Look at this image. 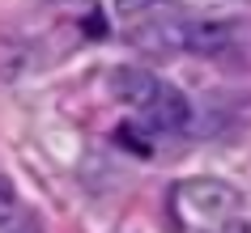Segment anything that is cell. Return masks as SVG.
I'll return each instance as SVG.
<instances>
[{
  "label": "cell",
  "mask_w": 251,
  "mask_h": 233,
  "mask_svg": "<svg viewBox=\"0 0 251 233\" xmlns=\"http://www.w3.org/2000/svg\"><path fill=\"white\" fill-rule=\"evenodd\" d=\"M136 42L145 51H179L183 47V21L171 13H162L158 21H149L145 30H136Z\"/></svg>",
  "instance_id": "cell-5"
},
{
  "label": "cell",
  "mask_w": 251,
  "mask_h": 233,
  "mask_svg": "<svg viewBox=\"0 0 251 233\" xmlns=\"http://www.w3.org/2000/svg\"><path fill=\"white\" fill-rule=\"evenodd\" d=\"M213 233H251V220H230V225H222V229H213Z\"/></svg>",
  "instance_id": "cell-8"
},
{
  "label": "cell",
  "mask_w": 251,
  "mask_h": 233,
  "mask_svg": "<svg viewBox=\"0 0 251 233\" xmlns=\"http://www.w3.org/2000/svg\"><path fill=\"white\" fill-rule=\"evenodd\" d=\"M183 47L192 55L213 60V55H222V51L234 47V26H230V21H213V17H204V21H187V26H183Z\"/></svg>",
  "instance_id": "cell-3"
},
{
  "label": "cell",
  "mask_w": 251,
  "mask_h": 233,
  "mask_svg": "<svg viewBox=\"0 0 251 233\" xmlns=\"http://www.w3.org/2000/svg\"><path fill=\"white\" fill-rule=\"evenodd\" d=\"M13 220H17V191H13V182L0 174V229L13 225Z\"/></svg>",
  "instance_id": "cell-6"
},
{
  "label": "cell",
  "mask_w": 251,
  "mask_h": 233,
  "mask_svg": "<svg viewBox=\"0 0 251 233\" xmlns=\"http://www.w3.org/2000/svg\"><path fill=\"white\" fill-rule=\"evenodd\" d=\"M175 208H179L183 225H192L200 233H213L243 216V195L222 178H187L175 187Z\"/></svg>",
  "instance_id": "cell-1"
},
{
  "label": "cell",
  "mask_w": 251,
  "mask_h": 233,
  "mask_svg": "<svg viewBox=\"0 0 251 233\" xmlns=\"http://www.w3.org/2000/svg\"><path fill=\"white\" fill-rule=\"evenodd\" d=\"M149 131H179L192 123V102H187L183 93L175 89V85H158V93L149 98V106L141 110Z\"/></svg>",
  "instance_id": "cell-2"
},
{
  "label": "cell",
  "mask_w": 251,
  "mask_h": 233,
  "mask_svg": "<svg viewBox=\"0 0 251 233\" xmlns=\"http://www.w3.org/2000/svg\"><path fill=\"white\" fill-rule=\"evenodd\" d=\"M111 4H115V13H119V17H136V13H145L153 0H111Z\"/></svg>",
  "instance_id": "cell-7"
},
{
  "label": "cell",
  "mask_w": 251,
  "mask_h": 233,
  "mask_svg": "<svg viewBox=\"0 0 251 233\" xmlns=\"http://www.w3.org/2000/svg\"><path fill=\"white\" fill-rule=\"evenodd\" d=\"M158 85L162 81L153 77V72H145V68H119L115 72V98L128 102V106H136V110L149 106V98L158 93Z\"/></svg>",
  "instance_id": "cell-4"
},
{
  "label": "cell",
  "mask_w": 251,
  "mask_h": 233,
  "mask_svg": "<svg viewBox=\"0 0 251 233\" xmlns=\"http://www.w3.org/2000/svg\"><path fill=\"white\" fill-rule=\"evenodd\" d=\"M0 233H39V220H22V225H4Z\"/></svg>",
  "instance_id": "cell-9"
},
{
  "label": "cell",
  "mask_w": 251,
  "mask_h": 233,
  "mask_svg": "<svg viewBox=\"0 0 251 233\" xmlns=\"http://www.w3.org/2000/svg\"><path fill=\"white\" fill-rule=\"evenodd\" d=\"M183 4H196V9H213V4H222V0H183Z\"/></svg>",
  "instance_id": "cell-10"
}]
</instances>
